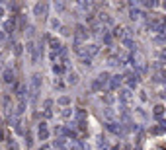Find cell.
I'll return each mask as SVG.
<instances>
[{
	"instance_id": "obj_1",
	"label": "cell",
	"mask_w": 166,
	"mask_h": 150,
	"mask_svg": "<svg viewBox=\"0 0 166 150\" xmlns=\"http://www.w3.org/2000/svg\"><path fill=\"white\" fill-rule=\"evenodd\" d=\"M29 88H32V98H35L37 96L39 88H41V76L39 74H33L32 80H29Z\"/></svg>"
},
{
	"instance_id": "obj_2",
	"label": "cell",
	"mask_w": 166,
	"mask_h": 150,
	"mask_svg": "<svg viewBox=\"0 0 166 150\" xmlns=\"http://www.w3.org/2000/svg\"><path fill=\"white\" fill-rule=\"evenodd\" d=\"M33 14H35L37 18H45V16H47V4H45V2H37V4L33 6Z\"/></svg>"
},
{
	"instance_id": "obj_3",
	"label": "cell",
	"mask_w": 166,
	"mask_h": 150,
	"mask_svg": "<svg viewBox=\"0 0 166 150\" xmlns=\"http://www.w3.org/2000/svg\"><path fill=\"white\" fill-rule=\"evenodd\" d=\"M88 37V31H86V27L84 26H76V31H74V39L76 41H84Z\"/></svg>"
},
{
	"instance_id": "obj_4",
	"label": "cell",
	"mask_w": 166,
	"mask_h": 150,
	"mask_svg": "<svg viewBox=\"0 0 166 150\" xmlns=\"http://www.w3.org/2000/svg\"><path fill=\"white\" fill-rule=\"evenodd\" d=\"M39 140H47L49 138V131H47V123H39Z\"/></svg>"
},
{
	"instance_id": "obj_5",
	"label": "cell",
	"mask_w": 166,
	"mask_h": 150,
	"mask_svg": "<svg viewBox=\"0 0 166 150\" xmlns=\"http://www.w3.org/2000/svg\"><path fill=\"white\" fill-rule=\"evenodd\" d=\"M121 80H123V76H119V74H117V76H113V78L109 80V88H111V90H117V88H119V84H121Z\"/></svg>"
},
{
	"instance_id": "obj_6",
	"label": "cell",
	"mask_w": 166,
	"mask_h": 150,
	"mask_svg": "<svg viewBox=\"0 0 166 150\" xmlns=\"http://www.w3.org/2000/svg\"><path fill=\"white\" fill-rule=\"evenodd\" d=\"M119 99H121L123 103H129L131 101V90H121L119 92Z\"/></svg>"
},
{
	"instance_id": "obj_7",
	"label": "cell",
	"mask_w": 166,
	"mask_h": 150,
	"mask_svg": "<svg viewBox=\"0 0 166 150\" xmlns=\"http://www.w3.org/2000/svg\"><path fill=\"white\" fill-rule=\"evenodd\" d=\"M4 82H6V84H12L14 82V70L12 68H6V70H4Z\"/></svg>"
},
{
	"instance_id": "obj_8",
	"label": "cell",
	"mask_w": 166,
	"mask_h": 150,
	"mask_svg": "<svg viewBox=\"0 0 166 150\" xmlns=\"http://www.w3.org/2000/svg\"><path fill=\"white\" fill-rule=\"evenodd\" d=\"M67 82H69V84H76V82H78V74H76V72H69Z\"/></svg>"
},
{
	"instance_id": "obj_9",
	"label": "cell",
	"mask_w": 166,
	"mask_h": 150,
	"mask_svg": "<svg viewBox=\"0 0 166 150\" xmlns=\"http://www.w3.org/2000/svg\"><path fill=\"white\" fill-rule=\"evenodd\" d=\"M98 53V45H86V55L92 57V55H96Z\"/></svg>"
},
{
	"instance_id": "obj_10",
	"label": "cell",
	"mask_w": 166,
	"mask_h": 150,
	"mask_svg": "<svg viewBox=\"0 0 166 150\" xmlns=\"http://www.w3.org/2000/svg\"><path fill=\"white\" fill-rule=\"evenodd\" d=\"M61 117H63V119H69V117H72V109H69V107H64V109L61 111Z\"/></svg>"
},
{
	"instance_id": "obj_11",
	"label": "cell",
	"mask_w": 166,
	"mask_h": 150,
	"mask_svg": "<svg viewBox=\"0 0 166 150\" xmlns=\"http://www.w3.org/2000/svg\"><path fill=\"white\" fill-rule=\"evenodd\" d=\"M98 80H100L102 84H106V82H108V80H109V74H108V72H102V74L98 76Z\"/></svg>"
},
{
	"instance_id": "obj_12",
	"label": "cell",
	"mask_w": 166,
	"mask_h": 150,
	"mask_svg": "<svg viewBox=\"0 0 166 150\" xmlns=\"http://www.w3.org/2000/svg\"><path fill=\"white\" fill-rule=\"evenodd\" d=\"M12 29H14V24H12V22H6V24H4V31L12 33Z\"/></svg>"
},
{
	"instance_id": "obj_13",
	"label": "cell",
	"mask_w": 166,
	"mask_h": 150,
	"mask_svg": "<svg viewBox=\"0 0 166 150\" xmlns=\"http://www.w3.org/2000/svg\"><path fill=\"white\" fill-rule=\"evenodd\" d=\"M129 14H131V20H139V16H141V12H139V10H131Z\"/></svg>"
},
{
	"instance_id": "obj_14",
	"label": "cell",
	"mask_w": 166,
	"mask_h": 150,
	"mask_svg": "<svg viewBox=\"0 0 166 150\" xmlns=\"http://www.w3.org/2000/svg\"><path fill=\"white\" fill-rule=\"evenodd\" d=\"M154 43L162 45V43H166V37H164V35H158V37H154Z\"/></svg>"
},
{
	"instance_id": "obj_15",
	"label": "cell",
	"mask_w": 166,
	"mask_h": 150,
	"mask_svg": "<svg viewBox=\"0 0 166 150\" xmlns=\"http://www.w3.org/2000/svg\"><path fill=\"white\" fill-rule=\"evenodd\" d=\"M69 101H70V98H69V96H63V98L59 99V103H61V105H69Z\"/></svg>"
},
{
	"instance_id": "obj_16",
	"label": "cell",
	"mask_w": 166,
	"mask_h": 150,
	"mask_svg": "<svg viewBox=\"0 0 166 150\" xmlns=\"http://www.w3.org/2000/svg\"><path fill=\"white\" fill-rule=\"evenodd\" d=\"M51 27H53V29H57V27H61L59 20H51Z\"/></svg>"
},
{
	"instance_id": "obj_17",
	"label": "cell",
	"mask_w": 166,
	"mask_h": 150,
	"mask_svg": "<svg viewBox=\"0 0 166 150\" xmlns=\"http://www.w3.org/2000/svg\"><path fill=\"white\" fill-rule=\"evenodd\" d=\"M162 111H164V107H162V105H156V107H154V113H156V115H160Z\"/></svg>"
},
{
	"instance_id": "obj_18",
	"label": "cell",
	"mask_w": 166,
	"mask_h": 150,
	"mask_svg": "<svg viewBox=\"0 0 166 150\" xmlns=\"http://www.w3.org/2000/svg\"><path fill=\"white\" fill-rule=\"evenodd\" d=\"M53 70H55V72H63V70H64V66H61V65H55V66H53Z\"/></svg>"
},
{
	"instance_id": "obj_19",
	"label": "cell",
	"mask_w": 166,
	"mask_h": 150,
	"mask_svg": "<svg viewBox=\"0 0 166 150\" xmlns=\"http://www.w3.org/2000/svg\"><path fill=\"white\" fill-rule=\"evenodd\" d=\"M4 16H6V8H4V6H0V20H2Z\"/></svg>"
},
{
	"instance_id": "obj_20",
	"label": "cell",
	"mask_w": 166,
	"mask_h": 150,
	"mask_svg": "<svg viewBox=\"0 0 166 150\" xmlns=\"http://www.w3.org/2000/svg\"><path fill=\"white\" fill-rule=\"evenodd\" d=\"M162 6H164V10H166V2H164V4H162Z\"/></svg>"
},
{
	"instance_id": "obj_21",
	"label": "cell",
	"mask_w": 166,
	"mask_h": 150,
	"mask_svg": "<svg viewBox=\"0 0 166 150\" xmlns=\"http://www.w3.org/2000/svg\"><path fill=\"white\" fill-rule=\"evenodd\" d=\"M164 96H166V94H164Z\"/></svg>"
}]
</instances>
